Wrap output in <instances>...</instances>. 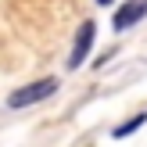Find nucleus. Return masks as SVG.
I'll return each mask as SVG.
<instances>
[{"label":"nucleus","mask_w":147,"mask_h":147,"mask_svg":"<svg viewBox=\"0 0 147 147\" xmlns=\"http://www.w3.org/2000/svg\"><path fill=\"white\" fill-rule=\"evenodd\" d=\"M93 32H97L93 22H83V25H79L76 43H72V54H68V68H79V65L86 61V54H90V47H93Z\"/></svg>","instance_id":"2"},{"label":"nucleus","mask_w":147,"mask_h":147,"mask_svg":"<svg viewBox=\"0 0 147 147\" xmlns=\"http://www.w3.org/2000/svg\"><path fill=\"white\" fill-rule=\"evenodd\" d=\"M144 122H147V115H136L133 122H126V126H119V129H115V136H119V140H122V136H129V133H136V129H140Z\"/></svg>","instance_id":"4"},{"label":"nucleus","mask_w":147,"mask_h":147,"mask_svg":"<svg viewBox=\"0 0 147 147\" xmlns=\"http://www.w3.org/2000/svg\"><path fill=\"white\" fill-rule=\"evenodd\" d=\"M54 90H57V79H36V83H29V86H22V90H14L11 97H7V108H29V104H40V100H47Z\"/></svg>","instance_id":"1"},{"label":"nucleus","mask_w":147,"mask_h":147,"mask_svg":"<svg viewBox=\"0 0 147 147\" xmlns=\"http://www.w3.org/2000/svg\"><path fill=\"white\" fill-rule=\"evenodd\" d=\"M144 18H147V0H126L115 11V32H126V29H133Z\"/></svg>","instance_id":"3"}]
</instances>
